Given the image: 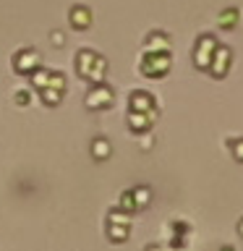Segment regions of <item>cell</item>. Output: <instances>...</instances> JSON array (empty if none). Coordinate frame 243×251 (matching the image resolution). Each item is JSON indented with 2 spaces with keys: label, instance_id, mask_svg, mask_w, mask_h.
Segmentation results:
<instances>
[{
  "label": "cell",
  "instance_id": "6da1fadb",
  "mask_svg": "<svg viewBox=\"0 0 243 251\" xmlns=\"http://www.w3.org/2000/svg\"><path fill=\"white\" fill-rule=\"evenodd\" d=\"M170 66H172L170 52H146L144 60H141V74L152 76V78H160L170 71Z\"/></svg>",
  "mask_w": 243,
  "mask_h": 251
},
{
  "label": "cell",
  "instance_id": "7a4b0ae2",
  "mask_svg": "<svg viewBox=\"0 0 243 251\" xmlns=\"http://www.w3.org/2000/svg\"><path fill=\"white\" fill-rule=\"evenodd\" d=\"M217 45L219 42H217L215 34H201L199 39H196V45H194V66L199 71H207L212 55H215V50H217Z\"/></svg>",
  "mask_w": 243,
  "mask_h": 251
},
{
  "label": "cell",
  "instance_id": "3957f363",
  "mask_svg": "<svg viewBox=\"0 0 243 251\" xmlns=\"http://www.w3.org/2000/svg\"><path fill=\"white\" fill-rule=\"evenodd\" d=\"M230 66H233V50L227 45H217V50H215V55H212L209 66H207L209 76L212 78H225Z\"/></svg>",
  "mask_w": 243,
  "mask_h": 251
},
{
  "label": "cell",
  "instance_id": "277c9868",
  "mask_svg": "<svg viewBox=\"0 0 243 251\" xmlns=\"http://www.w3.org/2000/svg\"><path fill=\"white\" fill-rule=\"evenodd\" d=\"M110 102H113V89L105 86V84H97L92 89V94L86 97V105L89 107H107Z\"/></svg>",
  "mask_w": 243,
  "mask_h": 251
},
{
  "label": "cell",
  "instance_id": "5b68a950",
  "mask_svg": "<svg viewBox=\"0 0 243 251\" xmlns=\"http://www.w3.org/2000/svg\"><path fill=\"white\" fill-rule=\"evenodd\" d=\"M154 118H157V107L149 110V113H136V110H131L128 123H131L133 131H149V126H152Z\"/></svg>",
  "mask_w": 243,
  "mask_h": 251
},
{
  "label": "cell",
  "instance_id": "8992f818",
  "mask_svg": "<svg viewBox=\"0 0 243 251\" xmlns=\"http://www.w3.org/2000/svg\"><path fill=\"white\" fill-rule=\"evenodd\" d=\"M238 21H241V11H238L235 5L222 8V11H219V16H217V26L225 29V31L235 29V26H238Z\"/></svg>",
  "mask_w": 243,
  "mask_h": 251
},
{
  "label": "cell",
  "instance_id": "52a82bcc",
  "mask_svg": "<svg viewBox=\"0 0 243 251\" xmlns=\"http://www.w3.org/2000/svg\"><path fill=\"white\" fill-rule=\"evenodd\" d=\"M146 52H170V37L162 31H152L146 37Z\"/></svg>",
  "mask_w": 243,
  "mask_h": 251
},
{
  "label": "cell",
  "instance_id": "ba28073f",
  "mask_svg": "<svg viewBox=\"0 0 243 251\" xmlns=\"http://www.w3.org/2000/svg\"><path fill=\"white\" fill-rule=\"evenodd\" d=\"M131 110H136V113H149V110H154V97L149 92H133L131 94Z\"/></svg>",
  "mask_w": 243,
  "mask_h": 251
},
{
  "label": "cell",
  "instance_id": "9c48e42d",
  "mask_svg": "<svg viewBox=\"0 0 243 251\" xmlns=\"http://www.w3.org/2000/svg\"><path fill=\"white\" fill-rule=\"evenodd\" d=\"M131 196H133V204H136V207H146L149 199H152V191H149L146 186H141V188H133Z\"/></svg>",
  "mask_w": 243,
  "mask_h": 251
},
{
  "label": "cell",
  "instance_id": "30bf717a",
  "mask_svg": "<svg viewBox=\"0 0 243 251\" xmlns=\"http://www.w3.org/2000/svg\"><path fill=\"white\" fill-rule=\"evenodd\" d=\"M227 149H230V154L235 157V162L243 165V136H238V139H227Z\"/></svg>",
  "mask_w": 243,
  "mask_h": 251
},
{
  "label": "cell",
  "instance_id": "8fae6325",
  "mask_svg": "<svg viewBox=\"0 0 243 251\" xmlns=\"http://www.w3.org/2000/svg\"><path fill=\"white\" fill-rule=\"evenodd\" d=\"M110 238L113 241H125L128 238V225H115L113 223V227H110Z\"/></svg>",
  "mask_w": 243,
  "mask_h": 251
},
{
  "label": "cell",
  "instance_id": "7c38bea8",
  "mask_svg": "<svg viewBox=\"0 0 243 251\" xmlns=\"http://www.w3.org/2000/svg\"><path fill=\"white\" fill-rule=\"evenodd\" d=\"M73 24H76V26H89V19H92V16H89V11H86V8H76V11H73Z\"/></svg>",
  "mask_w": 243,
  "mask_h": 251
},
{
  "label": "cell",
  "instance_id": "4fadbf2b",
  "mask_svg": "<svg viewBox=\"0 0 243 251\" xmlns=\"http://www.w3.org/2000/svg\"><path fill=\"white\" fill-rule=\"evenodd\" d=\"M19 60H26V52L19 55ZM29 60H31L29 66H26V63H16V68H19V71H31V68L37 66V60H39V58H37V52H29Z\"/></svg>",
  "mask_w": 243,
  "mask_h": 251
},
{
  "label": "cell",
  "instance_id": "5bb4252c",
  "mask_svg": "<svg viewBox=\"0 0 243 251\" xmlns=\"http://www.w3.org/2000/svg\"><path fill=\"white\" fill-rule=\"evenodd\" d=\"M94 154H97L99 160H105V157L110 154V144H107L105 139H97V141H94Z\"/></svg>",
  "mask_w": 243,
  "mask_h": 251
},
{
  "label": "cell",
  "instance_id": "9a60e30c",
  "mask_svg": "<svg viewBox=\"0 0 243 251\" xmlns=\"http://www.w3.org/2000/svg\"><path fill=\"white\" fill-rule=\"evenodd\" d=\"M141 147H144V149H149V147H152V136H149V133H146L144 139H141Z\"/></svg>",
  "mask_w": 243,
  "mask_h": 251
},
{
  "label": "cell",
  "instance_id": "2e32d148",
  "mask_svg": "<svg viewBox=\"0 0 243 251\" xmlns=\"http://www.w3.org/2000/svg\"><path fill=\"white\" fill-rule=\"evenodd\" d=\"M238 235H241V238H243V217L238 220Z\"/></svg>",
  "mask_w": 243,
  "mask_h": 251
},
{
  "label": "cell",
  "instance_id": "e0dca14e",
  "mask_svg": "<svg viewBox=\"0 0 243 251\" xmlns=\"http://www.w3.org/2000/svg\"><path fill=\"white\" fill-rule=\"evenodd\" d=\"M219 251H235L233 246H222V249H219Z\"/></svg>",
  "mask_w": 243,
  "mask_h": 251
},
{
  "label": "cell",
  "instance_id": "ac0fdd59",
  "mask_svg": "<svg viewBox=\"0 0 243 251\" xmlns=\"http://www.w3.org/2000/svg\"><path fill=\"white\" fill-rule=\"evenodd\" d=\"M146 251H162V249H157V246H149Z\"/></svg>",
  "mask_w": 243,
  "mask_h": 251
}]
</instances>
